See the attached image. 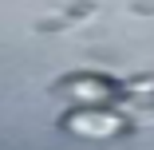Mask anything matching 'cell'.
<instances>
[{"instance_id":"1","label":"cell","mask_w":154,"mask_h":150,"mask_svg":"<svg viewBox=\"0 0 154 150\" xmlns=\"http://www.w3.org/2000/svg\"><path fill=\"white\" fill-rule=\"evenodd\" d=\"M63 130L87 134V138H111L119 130H127V118L119 111H107V107H79L63 118Z\"/></svg>"},{"instance_id":"2","label":"cell","mask_w":154,"mask_h":150,"mask_svg":"<svg viewBox=\"0 0 154 150\" xmlns=\"http://www.w3.org/2000/svg\"><path fill=\"white\" fill-rule=\"evenodd\" d=\"M55 95H63L71 103H83V107H103V103H111L119 95V87L111 79H103V75L87 71V75H63L59 87H55Z\"/></svg>"}]
</instances>
